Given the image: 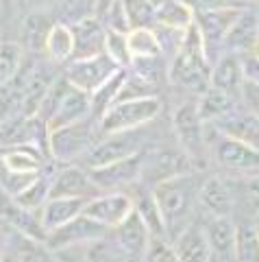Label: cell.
<instances>
[{
	"label": "cell",
	"instance_id": "f35d334b",
	"mask_svg": "<svg viewBox=\"0 0 259 262\" xmlns=\"http://www.w3.org/2000/svg\"><path fill=\"white\" fill-rule=\"evenodd\" d=\"M13 256L18 262H59L55 251L48 249L46 243H35V241L22 238V236H20V245L15 247Z\"/></svg>",
	"mask_w": 259,
	"mask_h": 262
},
{
	"label": "cell",
	"instance_id": "d590c367",
	"mask_svg": "<svg viewBox=\"0 0 259 262\" xmlns=\"http://www.w3.org/2000/svg\"><path fill=\"white\" fill-rule=\"evenodd\" d=\"M126 42H128V51H131L133 59L161 55V46H159L155 29H131L126 33Z\"/></svg>",
	"mask_w": 259,
	"mask_h": 262
},
{
	"label": "cell",
	"instance_id": "74e56055",
	"mask_svg": "<svg viewBox=\"0 0 259 262\" xmlns=\"http://www.w3.org/2000/svg\"><path fill=\"white\" fill-rule=\"evenodd\" d=\"M131 29H152L155 27L157 0H122Z\"/></svg>",
	"mask_w": 259,
	"mask_h": 262
},
{
	"label": "cell",
	"instance_id": "44dd1931",
	"mask_svg": "<svg viewBox=\"0 0 259 262\" xmlns=\"http://www.w3.org/2000/svg\"><path fill=\"white\" fill-rule=\"evenodd\" d=\"M48 158L50 155L42 146H35V144H15V146L0 149V162H3V166L20 175L42 173V170H46Z\"/></svg>",
	"mask_w": 259,
	"mask_h": 262
},
{
	"label": "cell",
	"instance_id": "681fc988",
	"mask_svg": "<svg viewBox=\"0 0 259 262\" xmlns=\"http://www.w3.org/2000/svg\"><path fill=\"white\" fill-rule=\"evenodd\" d=\"M11 0H0V27H5L11 18Z\"/></svg>",
	"mask_w": 259,
	"mask_h": 262
},
{
	"label": "cell",
	"instance_id": "7bdbcfd3",
	"mask_svg": "<svg viewBox=\"0 0 259 262\" xmlns=\"http://www.w3.org/2000/svg\"><path fill=\"white\" fill-rule=\"evenodd\" d=\"M194 11H212V9H231V7H248L246 0H185Z\"/></svg>",
	"mask_w": 259,
	"mask_h": 262
},
{
	"label": "cell",
	"instance_id": "83f0119b",
	"mask_svg": "<svg viewBox=\"0 0 259 262\" xmlns=\"http://www.w3.org/2000/svg\"><path fill=\"white\" fill-rule=\"evenodd\" d=\"M194 24V9L185 0H157L155 27L185 31Z\"/></svg>",
	"mask_w": 259,
	"mask_h": 262
},
{
	"label": "cell",
	"instance_id": "6da1fadb",
	"mask_svg": "<svg viewBox=\"0 0 259 262\" xmlns=\"http://www.w3.org/2000/svg\"><path fill=\"white\" fill-rule=\"evenodd\" d=\"M200 184H203V179L192 170V173L166 179V182H161L152 188L155 201L166 221L168 236L170 234L176 236L188 225V216L192 214L194 206H196Z\"/></svg>",
	"mask_w": 259,
	"mask_h": 262
},
{
	"label": "cell",
	"instance_id": "c3c4849f",
	"mask_svg": "<svg viewBox=\"0 0 259 262\" xmlns=\"http://www.w3.org/2000/svg\"><path fill=\"white\" fill-rule=\"evenodd\" d=\"M11 229L7 227L5 223H0V260H3L7 253H9V247H11Z\"/></svg>",
	"mask_w": 259,
	"mask_h": 262
},
{
	"label": "cell",
	"instance_id": "f6af8a7d",
	"mask_svg": "<svg viewBox=\"0 0 259 262\" xmlns=\"http://www.w3.org/2000/svg\"><path fill=\"white\" fill-rule=\"evenodd\" d=\"M240 105H244L246 110L259 116V85L253 83H242V92H240Z\"/></svg>",
	"mask_w": 259,
	"mask_h": 262
},
{
	"label": "cell",
	"instance_id": "e575fe53",
	"mask_svg": "<svg viewBox=\"0 0 259 262\" xmlns=\"http://www.w3.org/2000/svg\"><path fill=\"white\" fill-rule=\"evenodd\" d=\"M24 51L15 42H3L0 44V90H5L9 83H13L15 77L24 68Z\"/></svg>",
	"mask_w": 259,
	"mask_h": 262
},
{
	"label": "cell",
	"instance_id": "d4e9b609",
	"mask_svg": "<svg viewBox=\"0 0 259 262\" xmlns=\"http://www.w3.org/2000/svg\"><path fill=\"white\" fill-rule=\"evenodd\" d=\"M55 24L53 13L46 11H29L20 24V46L22 51L39 55L46 51V39Z\"/></svg>",
	"mask_w": 259,
	"mask_h": 262
},
{
	"label": "cell",
	"instance_id": "9a60e30c",
	"mask_svg": "<svg viewBox=\"0 0 259 262\" xmlns=\"http://www.w3.org/2000/svg\"><path fill=\"white\" fill-rule=\"evenodd\" d=\"M111 238L118 245V249L124 253L126 260L142 262L144 253H146L148 245L152 241V234L148 232V227L144 225L140 214L133 210V214H128L116 229H111Z\"/></svg>",
	"mask_w": 259,
	"mask_h": 262
},
{
	"label": "cell",
	"instance_id": "ee69618b",
	"mask_svg": "<svg viewBox=\"0 0 259 262\" xmlns=\"http://www.w3.org/2000/svg\"><path fill=\"white\" fill-rule=\"evenodd\" d=\"M242 77H244L246 83L259 85V55L250 53V55H242Z\"/></svg>",
	"mask_w": 259,
	"mask_h": 262
},
{
	"label": "cell",
	"instance_id": "52a82bcc",
	"mask_svg": "<svg viewBox=\"0 0 259 262\" xmlns=\"http://www.w3.org/2000/svg\"><path fill=\"white\" fill-rule=\"evenodd\" d=\"M207 127L214 131L212 136L207 134V144L218 166L226 170H236V173H259V149L220 134L212 125Z\"/></svg>",
	"mask_w": 259,
	"mask_h": 262
},
{
	"label": "cell",
	"instance_id": "4dcf8cb0",
	"mask_svg": "<svg viewBox=\"0 0 259 262\" xmlns=\"http://www.w3.org/2000/svg\"><path fill=\"white\" fill-rule=\"evenodd\" d=\"M135 212L140 214V219L144 221V225L148 227V232L155 236V238H168V227H166V221L164 214L155 201V194L148 188H144L140 192V196L135 199Z\"/></svg>",
	"mask_w": 259,
	"mask_h": 262
},
{
	"label": "cell",
	"instance_id": "60d3db41",
	"mask_svg": "<svg viewBox=\"0 0 259 262\" xmlns=\"http://www.w3.org/2000/svg\"><path fill=\"white\" fill-rule=\"evenodd\" d=\"M100 20L105 22V27L109 31H116V33H126L131 31V24H128L126 18V11H124V3L122 0H113V3L105 9V13L100 15Z\"/></svg>",
	"mask_w": 259,
	"mask_h": 262
},
{
	"label": "cell",
	"instance_id": "30bf717a",
	"mask_svg": "<svg viewBox=\"0 0 259 262\" xmlns=\"http://www.w3.org/2000/svg\"><path fill=\"white\" fill-rule=\"evenodd\" d=\"M118 70L120 66L102 53L96 57H87V59H72L70 63H66L63 77L72 88H76L85 94H92Z\"/></svg>",
	"mask_w": 259,
	"mask_h": 262
},
{
	"label": "cell",
	"instance_id": "f5cc1de1",
	"mask_svg": "<svg viewBox=\"0 0 259 262\" xmlns=\"http://www.w3.org/2000/svg\"><path fill=\"white\" fill-rule=\"evenodd\" d=\"M246 3H248L250 7H253V5H259V0H246Z\"/></svg>",
	"mask_w": 259,
	"mask_h": 262
},
{
	"label": "cell",
	"instance_id": "603a6c76",
	"mask_svg": "<svg viewBox=\"0 0 259 262\" xmlns=\"http://www.w3.org/2000/svg\"><path fill=\"white\" fill-rule=\"evenodd\" d=\"M174 251L179 262H214L203 225L188 223L174 236Z\"/></svg>",
	"mask_w": 259,
	"mask_h": 262
},
{
	"label": "cell",
	"instance_id": "ffe728a7",
	"mask_svg": "<svg viewBox=\"0 0 259 262\" xmlns=\"http://www.w3.org/2000/svg\"><path fill=\"white\" fill-rule=\"evenodd\" d=\"M209 249H212L214 262H231L236 260V236L238 225L233 223L231 216H216L207 219L203 225Z\"/></svg>",
	"mask_w": 259,
	"mask_h": 262
},
{
	"label": "cell",
	"instance_id": "11a10c76",
	"mask_svg": "<svg viewBox=\"0 0 259 262\" xmlns=\"http://www.w3.org/2000/svg\"><path fill=\"white\" fill-rule=\"evenodd\" d=\"M0 44H3V42H0Z\"/></svg>",
	"mask_w": 259,
	"mask_h": 262
},
{
	"label": "cell",
	"instance_id": "8fae6325",
	"mask_svg": "<svg viewBox=\"0 0 259 262\" xmlns=\"http://www.w3.org/2000/svg\"><path fill=\"white\" fill-rule=\"evenodd\" d=\"M142 160H144V151L137 155H131L126 160H118V162L105 164V166H98V168H90V175L100 192H116V190L126 192L128 186L140 184Z\"/></svg>",
	"mask_w": 259,
	"mask_h": 262
},
{
	"label": "cell",
	"instance_id": "d6986e66",
	"mask_svg": "<svg viewBox=\"0 0 259 262\" xmlns=\"http://www.w3.org/2000/svg\"><path fill=\"white\" fill-rule=\"evenodd\" d=\"M87 118H94L92 116V105H90V94L81 92V90L72 88L68 83V88L63 90V94L59 98V103H57L50 120H48V131L74 125V122L87 120Z\"/></svg>",
	"mask_w": 259,
	"mask_h": 262
},
{
	"label": "cell",
	"instance_id": "3957f363",
	"mask_svg": "<svg viewBox=\"0 0 259 262\" xmlns=\"http://www.w3.org/2000/svg\"><path fill=\"white\" fill-rule=\"evenodd\" d=\"M100 138V127L96 118H87L68 127L48 131V155L55 162L74 164L85 158V153Z\"/></svg>",
	"mask_w": 259,
	"mask_h": 262
},
{
	"label": "cell",
	"instance_id": "d6a6232c",
	"mask_svg": "<svg viewBox=\"0 0 259 262\" xmlns=\"http://www.w3.org/2000/svg\"><path fill=\"white\" fill-rule=\"evenodd\" d=\"M50 186H53V175H48L46 170H42V173H37L33 177V182L24 188L22 192L15 194L13 199L18 201L22 208L42 210L46 206V201L50 199Z\"/></svg>",
	"mask_w": 259,
	"mask_h": 262
},
{
	"label": "cell",
	"instance_id": "8992f818",
	"mask_svg": "<svg viewBox=\"0 0 259 262\" xmlns=\"http://www.w3.org/2000/svg\"><path fill=\"white\" fill-rule=\"evenodd\" d=\"M172 129L174 138L179 142V149L188 155V158L198 164L207 155V125L203 122L198 114L196 101H183L179 107L174 110L172 116Z\"/></svg>",
	"mask_w": 259,
	"mask_h": 262
},
{
	"label": "cell",
	"instance_id": "ab89813d",
	"mask_svg": "<svg viewBox=\"0 0 259 262\" xmlns=\"http://www.w3.org/2000/svg\"><path fill=\"white\" fill-rule=\"evenodd\" d=\"M105 55L109 57L111 61H116L120 68H128L133 61L131 51H128V42L124 33H116L107 29V42H105Z\"/></svg>",
	"mask_w": 259,
	"mask_h": 262
},
{
	"label": "cell",
	"instance_id": "5b68a950",
	"mask_svg": "<svg viewBox=\"0 0 259 262\" xmlns=\"http://www.w3.org/2000/svg\"><path fill=\"white\" fill-rule=\"evenodd\" d=\"M161 114L159 96H142V98H124L98 120L100 134H116V131L142 129L148 127Z\"/></svg>",
	"mask_w": 259,
	"mask_h": 262
},
{
	"label": "cell",
	"instance_id": "1f68e13d",
	"mask_svg": "<svg viewBox=\"0 0 259 262\" xmlns=\"http://www.w3.org/2000/svg\"><path fill=\"white\" fill-rule=\"evenodd\" d=\"M55 22L72 27L83 20L98 18V0H59L53 9Z\"/></svg>",
	"mask_w": 259,
	"mask_h": 262
},
{
	"label": "cell",
	"instance_id": "f907efd6",
	"mask_svg": "<svg viewBox=\"0 0 259 262\" xmlns=\"http://www.w3.org/2000/svg\"><path fill=\"white\" fill-rule=\"evenodd\" d=\"M0 262H18V260H15V256H13V251H9V253H7V256H5L3 260H0Z\"/></svg>",
	"mask_w": 259,
	"mask_h": 262
},
{
	"label": "cell",
	"instance_id": "277c9868",
	"mask_svg": "<svg viewBox=\"0 0 259 262\" xmlns=\"http://www.w3.org/2000/svg\"><path fill=\"white\" fill-rule=\"evenodd\" d=\"M148 149V131L142 129H128V131H116V134H100L96 144L85 153L81 160L83 168H98L105 164L126 160L131 155H137Z\"/></svg>",
	"mask_w": 259,
	"mask_h": 262
},
{
	"label": "cell",
	"instance_id": "5bb4252c",
	"mask_svg": "<svg viewBox=\"0 0 259 262\" xmlns=\"http://www.w3.org/2000/svg\"><path fill=\"white\" fill-rule=\"evenodd\" d=\"M100 190L94 184L90 170L83 168L81 164H66L61 170L53 175L50 196H61V199H83L92 201L98 196Z\"/></svg>",
	"mask_w": 259,
	"mask_h": 262
},
{
	"label": "cell",
	"instance_id": "b9f144b4",
	"mask_svg": "<svg viewBox=\"0 0 259 262\" xmlns=\"http://www.w3.org/2000/svg\"><path fill=\"white\" fill-rule=\"evenodd\" d=\"M142 262H179V256L174 251V245L168 238H155L152 236Z\"/></svg>",
	"mask_w": 259,
	"mask_h": 262
},
{
	"label": "cell",
	"instance_id": "816d5d0a",
	"mask_svg": "<svg viewBox=\"0 0 259 262\" xmlns=\"http://www.w3.org/2000/svg\"><path fill=\"white\" fill-rule=\"evenodd\" d=\"M253 225H255V229H257V236H259V212H257V216H255V223H253Z\"/></svg>",
	"mask_w": 259,
	"mask_h": 262
},
{
	"label": "cell",
	"instance_id": "cb8c5ba5",
	"mask_svg": "<svg viewBox=\"0 0 259 262\" xmlns=\"http://www.w3.org/2000/svg\"><path fill=\"white\" fill-rule=\"evenodd\" d=\"M242 61L238 55L233 53H222L218 59L212 63V72H209V88H216L220 92H226L231 96H240L242 92Z\"/></svg>",
	"mask_w": 259,
	"mask_h": 262
},
{
	"label": "cell",
	"instance_id": "4316f807",
	"mask_svg": "<svg viewBox=\"0 0 259 262\" xmlns=\"http://www.w3.org/2000/svg\"><path fill=\"white\" fill-rule=\"evenodd\" d=\"M44 55L50 63H70L74 59V33H72V27L63 22H55L50 33H48Z\"/></svg>",
	"mask_w": 259,
	"mask_h": 262
},
{
	"label": "cell",
	"instance_id": "f1b7e54d",
	"mask_svg": "<svg viewBox=\"0 0 259 262\" xmlns=\"http://www.w3.org/2000/svg\"><path fill=\"white\" fill-rule=\"evenodd\" d=\"M124 79H126V68H120L116 75L109 77L105 83L96 90V92L90 94V105H92V116L96 120H100L105 114H107L113 105L118 103L120 92H122V85H124Z\"/></svg>",
	"mask_w": 259,
	"mask_h": 262
},
{
	"label": "cell",
	"instance_id": "9c48e42d",
	"mask_svg": "<svg viewBox=\"0 0 259 262\" xmlns=\"http://www.w3.org/2000/svg\"><path fill=\"white\" fill-rule=\"evenodd\" d=\"M250 7V5H248ZM244 7H231V9H212V11H194V24L198 27L203 42L207 48L209 61H216L224 53V39L231 31L233 22L238 20Z\"/></svg>",
	"mask_w": 259,
	"mask_h": 262
},
{
	"label": "cell",
	"instance_id": "bcb514c9",
	"mask_svg": "<svg viewBox=\"0 0 259 262\" xmlns=\"http://www.w3.org/2000/svg\"><path fill=\"white\" fill-rule=\"evenodd\" d=\"M246 199L248 203H253L259 212V175H250L246 177Z\"/></svg>",
	"mask_w": 259,
	"mask_h": 262
},
{
	"label": "cell",
	"instance_id": "836d02e7",
	"mask_svg": "<svg viewBox=\"0 0 259 262\" xmlns=\"http://www.w3.org/2000/svg\"><path fill=\"white\" fill-rule=\"evenodd\" d=\"M128 70L137 75L142 81H146L148 85L159 88V83L164 79H168L170 75V61L166 59L164 55L159 57H140V59H133Z\"/></svg>",
	"mask_w": 259,
	"mask_h": 262
},
{
	"label": "cell",
	"instance_id": "7dc6e473",
	"mask_svg": "<svg viewBox=\"0 0 259 262\" xmlns=\"http://www.w3.org/2000/svg\"><path fill=\"white\" fill-rule=\"evenodd\" d=\"M29 7V11H46V13H53L55 5L59 0H24Z\"/></svg>",
	"mask_w": 259,
	"mask_h": 262
},
{
	"label": "cell",
	"instance_id": "484cf974",
	"mask_svg": "<svg viewBox=\"0 0 259 262\" xmlns=\"http://www.w3.org/2000/svg\"><path fill=\"white\" fill-rule=\"evenodd\" d=\"M87 201L83 199H61V196H50L46 201V206L42 208V223L46 227V232L50 234L55 229L63 227L70 223L72 219H76L79 214L85 212Z\"/></svg>",
	"mask_w": 259,
	"mask_h": 262
},
{
	"label": "cell",
	"instance_id": "7c38bea8",
	"mask_svg": "<svg viewBox=\"0 0 259 262\" xmlns=\"http://www.w3.org/2000/svg\"><path fill=\"white\" fill-rule=\"evenodd\" d=\"M109 232L111 229L96 223L94 219H90L83 212V214H79L76 219H72L70 223H66L63 227L48 234L46 245H48V249L59 251V249H66V247H76V245L96 243V241L105 238V236H109Z\"/></svg>",
	"mask_w": 259,
	"mask_h": 262
},
{
	"label": "cell",
	"instance_id": "2e32d148",
	"mask_svg": "<svg viewBox=\"0 0 259 262\" xmlns=\"http://www.w3.org/2000/svg\"><path fill=\"white\" fill-rule=\"evenodd\" d=\"M233 203H236V194H233V186L220 175L205 177L198 190L196 206L207 219L216 216H231Z\"/></svg>",
	"mask_w": 259,
	"mask_h": 262
},
{
	"label": "cell",
	"instance_id": "7a4b0ae2",
	"mask_svg": "<svg viewBox=\"0 0 259 262\" xmlns=\"http://www.w3.org/2000/svg\"><path fill=\"white\" fill-rule=\"evenodd\" d=\"M209 72H212V61H209L203 35H200L196 24H190L188 31H185L181 51L170 61L168 79L185 90L203 92L209 88Z\"/></svg>",
	"mask_w": 259,
	"mask_h": 262
},
{
	"label": "cell",
	"instance_id": "7402d4cb",
	"mask_svg": "<svg viewBox=\"0 0 259 262\" xmlns=\"http://www.w3.org/2000/svg\"><path fill=\"white\" fill-rule=\"evenodd\" d=\"M72 33H74V59H87V57L105 53L107 27L100 18H90L72 24Z\"/></svg>",
	"mask_w": 259,
	"mask_h": 262
},
{
	"label": "cell",
	"instance_id": "ac0fdd59",
	"mask_svg": "<svg viewBox=\"0 0 259 262\" xmlns=\"http://www.w3.org/2000/svg\"><path fill=\"white\" fill-rule=\"evenodd\" d=\"M209 125L224 136H231L236 140H242L259 149V116L246 110L244 105L238 103L229 114H224L222 118H218L216 122H209Z\"/></svg>",
	"mask_w": 259,
	"mask_h": 262
},
{
	"label": "cell",
	"instance_id": "e0dca14e",
	"mask_svg": "<svg viewBox=\"0 0 259 262\" xmlns=\"http://www.w3.org/2000/svg\"><path fill=\"white\" fill-rule=\"evenodd\" d=\"M259 44V9L255 7H244L240 11L238 20L233 22L231 31L224 39V53L233 55H250L257 51Z\"/></svg>",
	"mask_w": 259,
	"mask_h": 262
},
{
	"label": "cell",
	"instance_id": "8d00e7d4",
	"mask_svg": "<svg viewBox=\"0 0 259 262\" xmlns=\"http://www.w3.org/2000/svg\"><path fill=\"white\" fill-rule=\"evenodd\" d=\"M236 260L238 262H259V236L253 223L238 225Z\"/></svg>",
	"mask_w": 259,
	"mask_h": 262
},
{
	"label": "cell",
	"instance_id": "ba28073f",
	"mask_svg": "<svg viewBox=\"0 0 259 262\" xmlns=\"http://www.w3.org/2000/svg\"><path fill=\"white\" fill-rule=\"evenodd\" d=\"M192 166L194 162L181 149H146L142 160L140 184L152 190L157 184L166 182V179L192 173Z\"/></svg>",
	"mask_w": 259,
	"mask_h": 262
},
{
	"label": "cell",
	"instance_id": "db71d44e",
	"mask_svg": "<svg viewBox=\"0 0 259 262\" xmlns=\"http://www.w3.org/2000/svg\"><path fill=\"white\" fill-rule=\"evenodd\" d=\"M255 53H257V55H259V44H257V51H255Z\"/></svg>",
	"mask_w": 259,
	"mask_h": 262
},
{
	"label": "cell",
	"instance_id": "f546056e",
	"mask_svg": "<svg viewBox=\"0 0 259 262\" xmlns=\"http://www.w3.org/2000/svg\"><path fill=\"white\" fill-rule=\"evenodd\" d=\"M196 105H198V114H200V118H203V122L209 125V122H216L218 118H222L224 114H229L236 107L238 98L226 94V92H220V90H216V88H207L196 98Z\"/></svg>",
	"mask_w": 259,
	"mask_h": 262
},
{
	"label": "cell",
	"instance_id": "4fadbf2b",
	"mask_svg": "<svg viewBox=\"0 0 259 262\" xmlns=\"http://www.w3.org/2000/svg\"><path fill=\"white\" fill-rule=\"evenodd\" d=\"M133 210H135L133 196L124 190H116V192H100L92 201H87L85 214L94 219L96 223H100L102 227L116 229L128 214H133Z\"/></svg>",
	"mask_w": 259,
	"mask_h": 262
}]
</instances>
